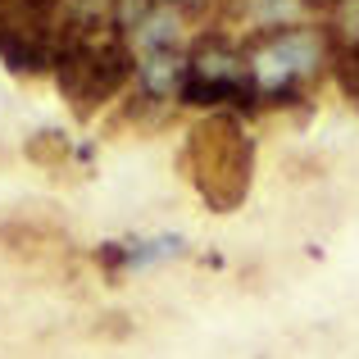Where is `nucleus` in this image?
Listing matches in <instances>:
<instances>
[{"mask_svg":"<svg viewBox=\"0 0 359 359\" xmlns=\"http://www.w3.org/2000/svg\"><path fill=\"white\" fill-rule=\"evenodd\" d=\"M323 69H332V36L314 23L259 32L245 46V73H250L255 105H291Z\"/></svg>","mask_w":359,"mask_h":359,"instance_id":"1","label":"nucleus"},{"mask_svg":"<svg viewBox=\"0 0 359 359\" xmlns=\"http://www.w3.org/2000/svg\"><path fill=\"white\" fill-rule=\"evenodd\" d=\"M27 155L41 159V164H60V159L73 155V146L64 141V132H36V137L27 141Z\"/></svg>","mask_w":359,"mask_h":359,"instance_id":"10","label":"nucleus"},{"mask_svg":"<svg viewBox=\"0 0 359 359\" xmlns=\"http://www.w3.org/2000/svg\"><path fill=\"white\" fill-rule=\"evenodd\" d=\"M187 50H191V46H187ZM187 50H146V55H137V87H141V96L159 100V105L177 100L187 73H191Z\"/></svg>","mask_w":359,"mask_h":359,"instance_id":"4","label":"nucleus"},{"mask_svg":"<svg viewBox=\"0 0 359 359\" xmlns=\"http://www.w3.org/2000/svg\"><path fill=\"white\" fill-rule=\"evenodd\" d=\"M132 41H137V50H187V14L173 5H164V0H155L150 5V14L137 23V32H132Z\"/></svg>","mask_w":359,"mask_h":359,"instance_id":"6","label":"nucleus"},{"mask_svg":"<svg viewBox=\"0 0 359 359\" xmlns=\"http://www.w3.org/2000/svg\"><path fill=\"white\" fill-rule=\"evenodd\" d=\"M187 255V237L177 232H164V237H137V241H109L100 250V264L109 269H155V264H168Z\"/></svg>","mask_w":359,"mask_h":359,"instance_id":"5","label":"nucleus"},{"mask_svg":"<svg viewBox=\"0 0 359 359\" xmlns=\"http://www.w3.org/2000/svg\"><path fill=\"white\" fill-rule=\"evenodd\" d=\"M164 5H173V9H182V14H191V9H205L210 0H164Z\"/></svg>","mask_w":359,"mask_h":359,"instance_id":"11","label":"nucleus"},{"mask_svg":"<svg viewBox=\"0 0 359 359\" xmlns=\"http://www.w3.org/2000/svg\"><path fill=\"white\" fill-rule=\"evenodd\" d=\"M187 64H191L187 78L232 91V96L241 100V109H259V105H255V91H250V73H245V50L232 46V41H223V32L196 36L191 50H187Z\"/></svg>","mask_w":359,"mask_h":359,"instance_id":"3","label":"nucleus"},{"mask_svg":"<svg viewBox=\"0 0 359 359\" xmlns=\"http://www.w3.org/2000/svg\"><path fill=\"white\" fill-rule=\"evenodd\" d=\"M332 78H337V87L359 105V46H337L332 41Z\"/></svg>","mask_w":359,"mask_h":359,"instance_id":"8","label":"nucleus"},{"mask_svg":"<svg viewBox=\"0 0 359 359\" xmlns=\"http://www.w3.org/2000/svg\"><path fill=\"white\" fill-rule=\"evenodd\" d=\"M305 9H309V0H245L241 14L250 18V27H259V32H282V27L305 23V18H300Z\"/></svg>","mask_w":359,"mask_h":359,"instance_id":"7","label":"nucleus"},{"mask_svg":"<svg viewBox=\"0 0 359 359\" xmlns=\"http://www.w3.org/2000/svg\"><path fill=\"white\" fill-rule=\"evenodd\" d=\"M182 164L191 173L196 191L210 201V210H237L250 191V168H255V146L245 137L241 118L232 109L210 114L191 128L182 150Z\"/></svg>","mask_w":359,"mask_h":359,"instance_id":"2","label":"nucleus"},{"mask_svg":"<svg viewBox=\"0 0 359 359\" xmlns=\"http://www.w3.org/2000/svg\"><path fill=\"white\" fill-rule=\"evenodd\" d=\"M327 14H332L327 36H332L337 46H359V0H337Z\"/></svg>","mask_w":359,"mask_h":359,"instance_id":"9","label":"nucleus"}]
</instances>
